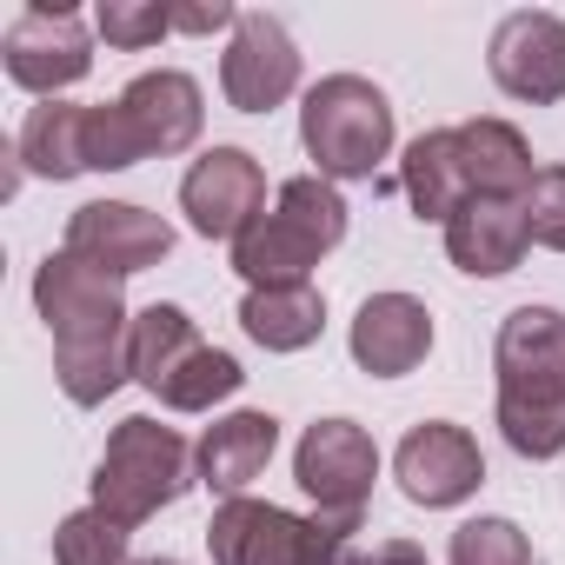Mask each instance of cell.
Returning a JSON list of instances; mask_svg holds the SVG:
<instances>
[{
  "mask_svg": "<svg viewBox=\"0 0 565 565\" xmlns=\"http://www.w3.org/2000/svg\"><path fill=\"white\" fill-rule=\"evenodd\" d=\"M347 239V200L320 173H294L279 186V200L233 239V273L246 279V294L259 287H307V273Z\"/></svg>",
  "mask_w": 565,
  "mask_h": 565,
  "instance_id": "6da1fadb",
  "label": "cell"
},
{
  "mask_svg": "<svg viewBox=\"0 0 565 565\" xmlns=\"http://www.w3.org/2000/svg\"><path fill=\"white\" fill-rule=\"evenodd\" d=\"M300 147L320 180H373V167L393 153V100L366 74H327L307 87Z\"/></svg>",
  "mask_w": 565,
  "mask_h": 565,
  "instance_id": "7a4b0ae2",
  "label": "cell"
},
{
  "mask_svg": "<svg viewBox=\"0 0 565 565\" xmlns=\"http://www.w3.org/2000/svg\"><path fill=\"white\" fill-rule=\"evenodd\" d=\"M186 486H193V452H186V439H180L173 426L134 413V419H120V426L107 433V452H100V466H94V505H100L107 519H120V525L134 532V525H147L160 505H173Z\"/></svg>",
  "mask_w": 565,
  "mask_h": 565,
  "instance_id": "3957f363",
  "label": "cell"
},
{
  "mask_svg": "<svg viewBox=\"0 0 565 565\" xmlns=\"http://www.w3.org/2000/svg\"><path fill=\"white\" fill-rule=\"evenodd\" d=\"M360 525H340V519H300L273 499H226L206 525V545H213V565H340L347 558V539Z\"/></svg>",
  "mask_w": 565,
  "mask_h": 565,
  "instance_id": "277c9868",
  "label": "cell"
},
{
  "mask_svg": "<svg viewBox=\"0 0 565 565\" xmlns=\"http://www.w3.org/2000/svg\"><path fill=\"white\" fill-rule=\"evenodd\" d=\"M34 307L54 333V353H107L127 347V294H120V273L81 259V253H47L34 273Z\"/></svg>",
  "mask_w": 565,
  "mask_h": 565,
  "instance_id": "5b68a950",
  "label": "cell"
},
{
  "mask_svg": "<svg viewBox=\"0 0 565 565\" xmlns=\"http://www.w3.org/2000/svg\"><path fill=\"white\" fill-rule=\"evenodd\" d=\"M294 479L320 505V519L360 525V512L373 499V479H380V446H373V433L360 419H313L300 433Z\"/></svg>",
  "mask_w": 565,
  "mask_h": 565,
  "instance_id": "8992f818",
  "label": "cell"
},
{
  "mask_svg": "<svg viewBox=\"0 0 565 565\" xmlns=\"http://www.w3.org/2000/svg\"><path fill=\"white\" fill-rule=\"evenodd\" d=\"M0 54H8V81L28 87V94H41V100L67 94V87L87 81V67H94L87 21H81L74 8H47V0H34V8L14 14Z\"/></svg>",
  "mask_w": 565,
  "mask_h": 565,
  "instance_id": "52a82bcc",
  "label": "cell"
},
{
  "mask_svg": "<svg viewBox=\"0 0 565 565\" xmlns=\"http://www.w3.org/2000/svg\"><path fill=\"white\" fill-rule=\"evenodd\" d=\"M393 479H399V492H406L413 505L439 512V505H459V499H472V492L486 486V452H479V439H472L466 426H452V419H419V426L399 439V452H393Z\"/></svg>",
  "mask_w": 565,
  "mask_h": 565,
  "instance_id": "ba28073f",
  "label": "cell"
},
{
  "mask_svg": "<svg viewBox=\"0 0 565 565\" xmlns=\"http://www.w3.org/2000/svg\"><path fill=\"white\" fill-rule=\"evenodd\" d=\"M180 213L200 239H239L266 213V173L246 147H213L180 180Z\"/></svg>",
  "mask_w": 565,
  "mask_h": 565,
  "instance_id": "9c48e42d",
  "label": "cell"
},
{
  "mask_svg": "<svg viewBox=\"0 0 565 565\" xmlns=\"http://www.w3.org/2000/svg\"><path fill=\"white\" fill-rule=\"evenodd\" d=\"M486 67L499 81V94L525 100V107H552L565 100V21L545 8H519L492 28Z\"/></svg>",
  "mask_w": 565,
  "mask_h": 565,
  "instance_id": "30bf717a",
  "label": "cell"
},
{
  "mask_svg": "<svg viewBox=\"0 0 565 565\" xmlns=\"http://www.w3.org/2000/svg\"><path fill=\"white\" fill-rule=\"evenodd\" d=\"M220 87H226V107H239V114H273L279 100H294V87H300L294 34L273 14H239L233 41L220 54Z\"/></svg>",
  "mask_w": 565,
  "mask_h": 565,
  "instance_id": "8fae6325",
  "label": "cell"
},
{
  "mask_svg": "<svg viewBox=\"0 0 565 565\" xmlns=\"http://www.w3.org/2000/svg\"><path fill=\"white\" fill-rule=\"evenodd\" d=\"M492 373H499V399L565 406V313L558 307L505 313L499 347H492Z\"/></svg>",
  "mask_w": 565,
  "mask_h": 565,
  "instance_id": "7c38bea8",
  "label": "cell"
},
{
  "mask_svg": "<svg viewBox=\"0 0 565 565\" xmlns=\"http://www.w3.org/2000/svg\"><path fill=\"white\" fill-rule=\"evenodd\" d=\"M67 253H81V259L127 279V273H147V266H160L173 253V226L160 213L134 206V200H87L67 220Z\"/></svg>",
  "mask_w": 565,
  "mask_h": 565,
  "instance_id": "4fadbf2b",
  "label": "cell"
},
{
  "mask_svg": "<svg viewBox=\"0 0 565 565\" xmlns=\"http://www.w3.org/2000/svg\"><path fill=\"white\" fill-rule=\"evenodd\" d=\"M120 114H127V127H134V140H140L147 160H153V153H160V160H167V153H186V147L200 140V127H206L200 81L180 74V67L140 74V81L120 94Z\"/></svg>",
  "mask_w": 565,
  "mask_h": 565,
  "instance_id": "5bb4252c",
  "label": "cell"
},
{
  "mask_svg": "<svg viewBox=\"0 0 565 565\" xmlns=\"http://www.w3.org/2000/svg\"><path fill=\"white\" fill-rule=\"evenodd\" d=\"M347 347H353L360 373L399 380V373H413V366L433 353V313H426L413 294H373V300L360 307Z\"/></svg>",
  "mask_w": 565,
  "mask_h": 565,
  "instance_id": "9a60e30c",
  "label": "cell"
},
{
  "mask_svg": "<svg viewBox=\"0 0 565 565\" xmlns=\"http://www.w3.org/2000/svg\"><path fill=\"white\" fill-rule=\"evenodd\" d=\"M532 246V226H525V200H466L452 220H446V253L459 273L472 279H499L525 259Z\"/></svg>",
  "mask_w": 565,
  "mask_h": 565,
  "instance_id": "2e32d148",
  "label": "cell"
},
{
  "mask_svg": "<svg viewBox=\"0 0 565 565\" xmlns=\"http://www.w3.org/2000/svg\"><path fill=\"white\" fill-rule=\"evenodd\" d=\"M273 446H279V419H273V413H226V419L206 426V439H200V452H193V472H200L206 492L246 499V486L266 472Z\"/></svg>",
  "mask_w": 565,
  "mask_h": 565,
  "instance_id": "e0dca14e",
  "label": "cell"
},
{
  "mask_svg": "<svg viewBox=\"0 0 565 565\" xmlns=\"http://www.w3.org/2000/svg\"><path fill=\"white\" fill-rule=\"evenodd\" d=\"M459 167H466V193L472 200H525L539 167H532V147L512 120H466L459 127Z\"/></svg>",
  "mask_w": 565,
  "mask_h": 565,
  "instance_id": "ac0fdd59",
  "label": "cell"
},
{
  "mask_svg": "<svg viewBox=\"0 0 565 565\" xmlns=\"http://www.w3.org/2000/svg\"><path fill=\"white\" fill-rule=\"evenodd\" d=\"M399 186H406V200H413V213L419 220H452L472 193H466V167H459V127H433V134H419L413 147H406V160H399Z\"/></svg>",
  "mask_w": 565,
  "mask_h": 565,
  "instance_id": "d6986e66",
  "label": "cell"
},
{
  "mask_svg": "<svg viewBox=\"0 0 565 565\" xmlns=\"http://www.w3.org/2000/svg\"><path fill=\"white\" fill-rule=\"evenodd\" d=\"M239 327L266 353H307L327 333V300L313 294V279L307 287H259L239 300Z\"/></svg>",
  "mask_w": 565,
  "mask_h": 565,
  "instance_id": "ffe728a7",
  "label": "cell"
},
{
  "mask_svg": "<svg viewBox=\"0 0 565 565\" xmlns=\"http://www.w3.org/2000/svg\"><path fill=\"white\" fill-rule=\"evenodd\" d=\"M21 167L41 173V180H74V173H94L87 167V107H67V100H47L28 114L21 140H14Z\"/></svg>",
  "mask_w": 565,
  "mask_h": 565,
  "instance_id": "44dd1931",
  "label": "cell"
},
{
  "mask_svg": "<svg viewBox=\"0 0 565 565\" xmlns=\"http://www.w3.org/2000/svg\"><path fill=\"white\" fill-rule=\"evenodd\" d=\"M200 347V333H193V320L180 313V307H147V313H134V327H127V366H134V380L153 393L186 353Z\"/></svg>",
  "mask_w": 565,
  "mask_h": 565,
  "instance_id": "7402d4cb",
  "label": "cell"
},
{
  "mask_svg": "<svg viewBox=\"0 0 565 565\" xmlns=\"http://www.w3.org/2000/svg\"><path fill=\"white\" fill-rule=\"evenodd\" d=\"M239 380H246V373H239V360L200 340V347H193V353L160 380V386H153V399H160V406H173V413H213L220 399H233V393H239Z\"/></svg>",
  "mask_w": 565,
  "mask_h": 565,
  "instance_id": "603a6c76",
  "label": "cell"
},
{
  "mask_svg": "<svg viewBox=\"0 0 565 565\" xmlns=\"http://www.w3.org/2000/svg\"><path fill=\"white\" fill-rule=\"evenodd\" d=\"M54 565H134L127 558V525L107 519L100 505H81L54 525Z\"/></svg>",
  "mask_w": 565,
  "mask_h": 565,
  "instance_id": "cb8c5ba5",
  "label": "cell"
},
{
  "mask_svg": "<svg viewBox=\"0 0 565 565\" xmlns=\"http://www.w3.org/2000/svg\"><path fill=\"white\" fill-rule=\"evenodd\" d=\"M499 433L519 459H558L565 452V406L539 399H499Z\"/></svg>",
  "mask_w": 565,
  "mask_h": 565,
  "instance_id": "d4e9b609",
  "label": "cell"
},
{
  "mask_svg": "<svg viewBox=\"0 0 565 565\" xmlns=\"http://www.w3.org/2000/svg\"><path fill=\"white\" fill-rule=\"evenodd\" d=\"M446 565H532V539L512 519H466L452 532Z\"/></svg>",
  "mask_w": 565,
  "mask_h": 565,
  "instance_id": "484cf974",
  "label": "cell"
},
{
  "mask_svg": "<svg viewBox=\"0 0 565 565\" xmlns=\"http://www.w3.org/2000/svg\"><path fill=\"white\" fill-rule=\"evenodd\" d=\"M94 28H100L107 47L140 54V47H153L160 34H173V8H160V0H100V8H94Z\"/></svg>",
  "mask_w": 565,
  "mask_h": 565,
  "instance_id": "4316f807",
  "label": "cell"
},
{
  "mask_svg": "<svg viewBox=\"0 0 565 565\" xmlns=\"http://www.w3.org/2000/svg\"><path fill=\"white\" fill-rule=\"evenodd\" d=\"M140 160H147V153H140V140H134L120 100L87 107V167H94V173H127V167H140Z\"/></svg>",
  "mask_w": 565,
  "mask_h": 565,
  "instance_id": "83f0119b",
  "label": "cell"
},
{
  "mask_svg": "<svg viewBox=\"0 0 565 565\" xmlns=\"http://www.w3.org/2000/svg\"><path fill=\"white\" fill-rule=\"evenodd\" d=\"M525 226H532V246L565 253V167H539L525 193Z\"/></svg>",
  "mask_w": 565,
  "mask_h": 565,
  "instance_id": "f1b7e54d",
  "label": "cell"
},
{
  "mask_svg": "<svg viewBox=\"0 0 565 565\" xmlns=\"http://www.w3.org/2000/svg\"><path fill=\"white\" fill-rule=\"evenodd\" d=\"M239 28V14L226 0H200V8H173V34H226Z\"/></svg>",
  "mask_w": 565,
  "mask_h": 565,
  "instance_id": "f546056e",
  "label": "cell"
},
{
  "mask_svg": "<svg viewBox=\"0 0 565 565\" xmlns=\"http://www.w3.org/2000/svg\"><path fill=\"white\" fill-rule=\"evenodd\" d=\"M353 565H433V558H426L413 539H380V545H373V552H360Z\"/></svg>",
  "mask_w": 565,
  "mask_h": 565,
  "instance_id": "4dcf8cb0",
  "label": "cell"
},
{
  "mask_svg": "<svg viewBox=\"0 0 565 565\" xmlns=\"http://www.w3.org/2000/svg\"><path fill=\"white\" fill-rule=\"evenodd\" d=\"M134 565H180V558H134Z\"/></svg>",
  "mask_w": 565,
  "mask_h": 565,
  "instance_id": "1f68e13d",
  "label": "cell"
}]
</instances>
